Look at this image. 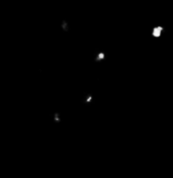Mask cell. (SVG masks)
Segmentation results:
<instances>
[{"label":"cell","instance_id":"1","mask_svg":"<svg viewBox=\"0 0 173 178\" xmlns=\"http://www.w3.org/2000/svg\"><path fill=\"white\" fill-rule=\"evenodd\" d=\"M162 32H163V28L160 27V25H157V27H155L153 29V31H152V35H153V37H155V38H159L161 34H162Z\"/></svg>","mask_w":173,"mask_h":178},{"label":"cell","instance_id":"2","mask_svg":"<svg viewBox=\"0 0 173 178\" xmlns=\"http://www.w3.org/2000/svg\"><path fill=\"white\" fill-rule=\"evenodd\" d=\"M103 58H104V53H99L98 54V55H97V58H96V60L97 61H99V60H102V59H103Z\"/></svg>","mask_w":173,"mask_h":178}]
</instances>
